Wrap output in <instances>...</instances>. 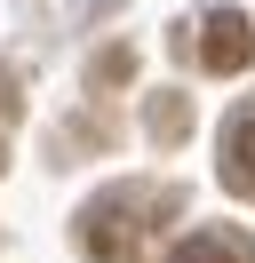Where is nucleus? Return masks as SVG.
I'll return each mask as SVG.
<instances>
[{
    "instance_id": "3",
    "label": "nucleus",
    "mask_w": 255,
    "mask_h": 263,
    "mask_svg": "<svg viewBox=\"0 0 255 263\" xmlns=\"http://www.w3.org/2000/svg\"><path fill=\"white\" fill-rule=\"evenodd\" d=\"M223 192L255 199V104H239L223 120Z\"/></svg>"
},
{
    "instance_id": "7",
    "label": "nucleus",
    "mask_w": 255,
    "mask_h": 263,
    "mask_svg": "<svg viewBox=\"0 0 255 263\" xmlns=\"http://www.w3.org/2000/svg\"><path fill=\"white\" fill-rule=\"evenodd\" d=\"M0 120H16V72H0Z\"/></svg>"
},
{
    "instance_id": "1",
    "label": "nucleus",
    "mask_w": 255,
    "mask_h": 263,
    "mask_svg": "<svg viewBox=\"0 0 255 263\" xmlns=\"http://www.w3.org/2000/svg\"><path fill=\"white\" fill-rule=\"evenodd\" d=\"M184 215V192L175 183H104L88 208L72 215V239L88 263H143L152 239Z\"/></svg>"
},
{
    "instance_id": "6",
    "label": "nucleus",
    "mask_w": 255,
    "mask_h": 263,
    "mask_svg": "<svg viewBox=\"0 0 255 263\" xmlns=\"http://www.w3.org/2000/svg\"><path fill=\"white\" fill-rule=\"evenodd\" d=\"M120 72H136V56H128V48H104V56H96V80H120Z\"/></svg>"
},
{
    "instance_id": "2",
    "label": "nucleus",
    "mask_w": 255,
    "mask_h": 263,
    "mask_svg": "<svg viewBox=\"0 0 255 263\" xmlns=\"http://www.w3.org/2000/svg\"><path fill=\"white\" fill-rule=\"evenodd\" d=\"M184 32H191V24H184ZM191 40H199V64L223 72V80H231V72H247V56H255V24L239 16V8H207Z\"/></svg>"
},
{
    "instance_id": "4",
    "label": "nucleus",
    "mask_w": 255,
    "mask_h": 263,
    "mask_svg": "<svg viewBox=\"0 0 255 263\" xmlns=\"http://www.w3.org/2000/svg\"><path fill=\"white\" fill-rule=\"evenodd\" d=\"M168 263H255V247H247V231H191Z\"/></svg>"
},
{
    "instance_id": "5",
    "label": "nucleus",
    "mask_w": 255,
    "mask_h": 263,
    "mask_svg": "<svg viewBox=\"0 0 255 263\" xmlns=\"http://www.w3.org/2000/svg\"><path fill=\"white\" fill-rule=\"evenodd\" d=\"M152 136H159V144L184 136V96H159V104H152Z\"/></svg>"
}]
</instances>
